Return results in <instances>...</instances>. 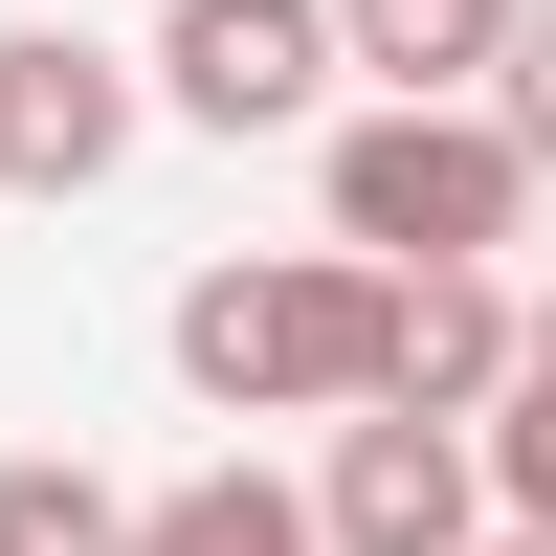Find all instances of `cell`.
<instances>
[{"label":"cell","instance_id":"5b68a950","mask_svg":"<svg viewBox=\"0 0 556 556\" xmlns=\"http://www.w3.org/2000/svg\"><path fill=\"white\" fill-rule=\"evenodd\" d=\"M156 134V67H112L89 23H0V201H89Z\"/></svg>","mask_w":556,"mask_h":556},{"label":"cell","instance_id":"ba28073f","mask_svg":"<svg viewBox=\"0 0 556 556\" xmlns=\"http://www.w3.org/2000/svg\"><path fill=\"white\" fill-rule=\"evenodd\" d=\"M334 45L379 89H490V45H513V0H334Z\"/></svg>","mask_w":556,"mask_h":556},{"label":"cell","instance_id":"9c48e42d","mask_svg":"<svg viewBox=\"0 0 556 556\" xmlns=\"http://www.w3.org/2000/svg\"><path fill=\"white\" fill-rule=\"evenodd\" d=\"M0 556H134V490L67 468V445H23V468H0Z\"/></svg>","mask_w":556,"mask_h":556},{"label":"cell","instance_id":"7a4b0ae2","mask_svg":"<svg viewBox=\"0 0 556 556\" xmlns=\"http://www.w3.org/2000/svg\"><path fill=\"white\" fill-rule=\"evenodd\" d=\"M312 201H334V245H379V267H490L534 223V134L490 112V89H379V112H334Z\"/></svg>","mask_w":556,"mask_h":556},{"label":"cell","instance_id":"4fadbf2b","mask_svg":"<svg viewBox=\"0 0 556 556\" xmlns=\"http://www.w3.org/2000/svg\"><path fill=\"white\" fill-rule=\"evenodd\" d=\"M534 356H556V290H534Z\"/></svg>","mask_w":556,"mask_h":556},{"label":"cell","instance_id":"52a82bcc","mask_svg":"<svg viewBox=\"0 0 556 556\" xmlns=\"http://www.w3.org/2000/svg\"><path fill=\"white\" fill-rule=\"evenodd\" d=\"M134 556H334V513H312L290 468H178L156 513H134Z\"/></svg>","mask_w":556,"mask_h":556},{"label":"cell","instance_id":"3957f363","mask_svg":"<svg viewBox=\"0 0 556 556\" xmlns=\"http://www.w3.org/2000/svg\"><path fill=\"white\" fill-rule=\"evenodd\" d=\"M312 513H334V556H468L490 534V424H445V401H334Z\"/></svg>","mask_w":556,"mask_h":556},{"label":"cell","instance_id":"8fae6325","mask_svg":"<svg viewBox=\"0 0 556 556\" xmlns=\"http://www.w3.org/2000/svg\"><path fill=\"white\" fill-rule=\"evenodd\" d=\"M490 112L534 134V178H556V0H513V45H490Z\"/></svg>","mask_w":556,"mask_h":556},{"label":"cell","instance_id":"6da1fadb","mask_svg":"<svg viewBox=\"0 0 556 556\" xmlns=\"http://www.w3.org/2000/svg\"><path fill=\"white\" fill-rule=\"evenodd\" d=\"M379 334H401L379 245H267V267H201V290H178V379H201L223 424H334V401H379Z\"/></svg>","mask_w":556,"mask_h":556},{"label":"cell","instance_id":"277c9868","mask_svg":"<svg viewBox=\"0 0 556 556\" xmlns=\"http://www.w3.org/2000/svg\"><path fill=\"white\" fill-rule=\"evenodd\" d=\"M334 67H356L334 0H178V23H156V112L178 134H312Z\"/></svg>","mask_w":556,"mask_h":556},{"label":"cell","instance_id":"7c38bea8","mask_svg":"<svg viewBox=\"0 0 556 556\" xmlns=\"http://www.w3.org/2000/svg\"><path fill=\"white\" fill-rule=\"evenodd\" d=\"M468 556H556V534H534V513H513V534H468Z\"/></svg>","mask_w":556,"mask_h":556},{"label":"cell","instance_id":"8992f818","mask_svg":"<svg viewBox=\"0 0 556 556\" xmlns=\"http://www.w3.org/2000/svg\"><path fill=\"white\" fill-rule=\"evenodd\" d=\"M534 356V290L513 267H401V334H379V401H445V424H490Z\"/></svg>","mask_w":556,"mask_h":556},{"label":"cell","instance_id":"30bf717a","mask_svg":"<svg viewBox=\"0 0 556 556\" xmlns=\"http://www.w3.org/2000/svg\"><path fill=\"white\" fill-rule=\"evenodd\" d=\"M490 513L556 534V356H513V401H490Z\"/></svg>","mask_w":556,"mask_h":556}]
</instances>
